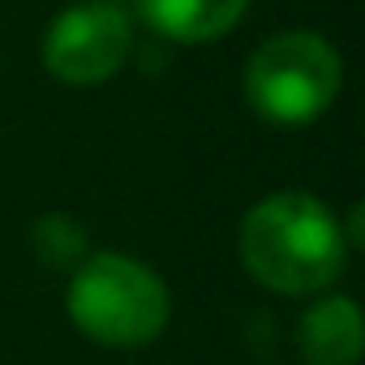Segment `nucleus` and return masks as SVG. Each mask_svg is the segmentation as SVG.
Segmentation results:
<instances>
[{
  "instance_id": "nucleus-1",
  "label": "nucleus",
  "mask_w": 365,
  "mask_h": 365,
  "mask_svg": "<svg viewBox=\"0 0 365 365\" xmlns=\"http://www.w3.org/2000/svg\"><path fill=\"white\" fill-rule=\"evenodd\" d=\"M344 254V228L314 194H271L241 220V262L271 292L305 297L331 288Z\"/></svg>"
},
{
  "instance_id": "nucleus-2",
  "label": "nucleus",
  "mask_w": 365,
  "mask_h": 365,
  "mask_svg": "<svg viewBox=\"0 0 365 365\" xmlns=\"http://www.w3.org/2000/svg\"><path fill=\"white\" fill-rule=\"evenodd\" d=\"M73 327L108 348H142L168 327L163 279L125 254H91L69 279Z\"/></svg>"
},
{
  "instance_id": "nucleus-3",
  "label": "nucleus",
  "mask_w": 365,
  "mask_h": 365,
  "mask_svg": "<svg viewBox=\"0 0 365 365\" xmlns=\"http://www.w3.org/2000/svg\"><path fill=\"white\" fill-rule=\"evenodd\" d=\"M339 52L309 31L271 35L245 65V99L275 129H301L318 120L339 95Z\"/></svg>"
},
{
  "instance_id": "nucleus-4",
  "label": "nucleus",
  "mask_w": 365,
  "mask_h": 365,
  "mask_svg": "<svg viewBox=\"0 0 365 365\" xmlns=\"http://www.w3.org/2000/svg\"><path fill=\"white\" fill-rule=\"evenodd\" d=\"M129 52H133V18L112 0L65 9L43 35V69L65 86L108 82L129 61Z\"/></svg>"
},
{
  "instance_id": "nucleus-5",
  "label": "nucleus",
  "mask_w": 365,
  "mask_h": 365,
  "mask_svg": "<svg viewBox=\"0 0 365 365\" xmlns=\"http://www.w3.org/2000/svg\"><path fill=\"white\" fill-rule=\"evenodd\" d=\"M133 9L172 43H211L241 22L250 0H133Z\"/></svg>"
},
{
  "instance_id": "nucleus-6",
  "label": "nucleus",
  "mask_w": 365,
  "mask_h": 365,
  "mask_svg": "<svg viewBox=\"0 0 365 365\" xmlns=\"http://www.w3.org/2000/svg\"><path fill=\"white\" fill-rule=\"evenodd\" d=\"M301 352L309 365H356L361 309L348 297H322L301 318Z\"/></svg>"
},
{
  "instance_id": "nucleus-7",
  "label": "nucleus",
  "mask_w": 365,
  "mask_h": 365,
  "mask_svg": "<svg viewBox=\"0 0 365 365\" xmlns=\"http://www.w3.org/2000/svg\"><path fill=\"white\" fill-rule=\"evenodd\" d=\"M31 245H35L43 267H73L86 258V232L69 215H43L31 228Z\"/></svg>"
}]
</instances>
